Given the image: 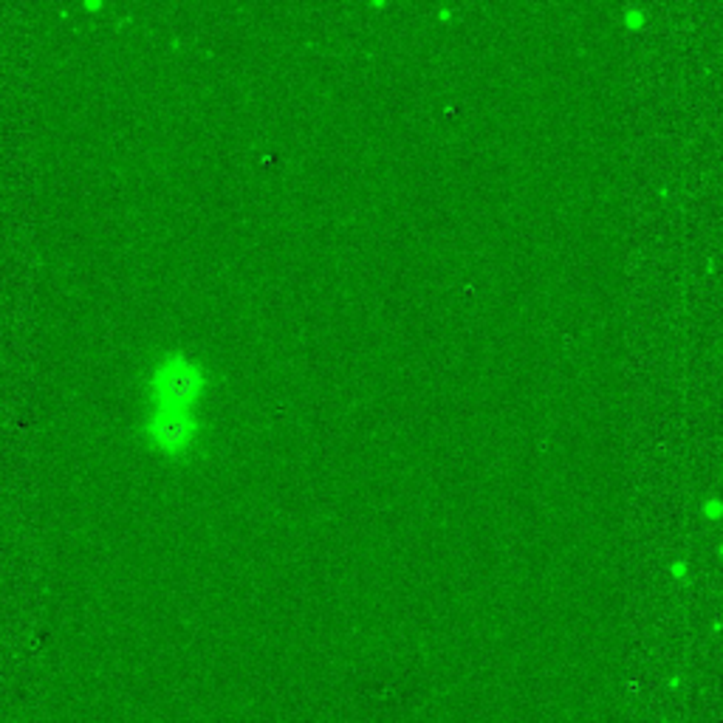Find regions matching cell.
Returning <instances> with one entry per match:
<instances>
[{
    "mask_svg": "<svg viewBox=\"0 0 723 723\" xmlns=\"http://www.w3.org/2000/svg\"><path fill=\"white\" fill-rule=\"evenodd\" d=\"M204 390V371L190 362L184 353H167L156 362L150 376V399L153 407L167 410H190Z\"/></svg>",
    "mask_w": 723,
    "mask_h": 723,
    "instance_id": "6da1fadb",
    "label": "cell"
},
{
    "mask_svg": "<svg viewBox=\"0 0 723 723\" xmlns=\"http://www.w3.org/2000/svg\"><path fill=\"white\" fill-rule=\"evenodd\" d=\"M144 438L150 441L153 449L164 452V455H178L195 438V418L190 410L153 407L144 421Z\"/></svg>",
    "mask_w": 723,
    "mask_h": 723,
    "instance_id": "7a4b0ae2",
    "label": "cell"
},
{
    "mask_svg": "<svg viewBox=\"0 0 723 723\" xmlns=\"http://www.w3.org/2000/svg\"><path fill=\"white\" fill-rule=\"evenodd\" d=\"M624 20H627V26H639V20H642V9H624Z\"/></svg>",
    "mask_w": 723,
    "mask_h": 723,
    "instance_id": "3957f363",
    "label": "cell"
},
{
    "mask_svg": "<svg viewBox=\"0 0 723 723\" xmlns=\"http://www.w3.org/2000/svg\"><path fill=\"white\" fill-rule=\"evenodd\" d=\"M703 509H706V514H709L712 520H715V517H717V511H720V506H717V500H715V497H712V500H709Z\"/></svg>",
    "mask_w": 723,
    "mask_h": 723,
    "instance_id": "277c9868",
    "label": "cell"
}]
</instances>
